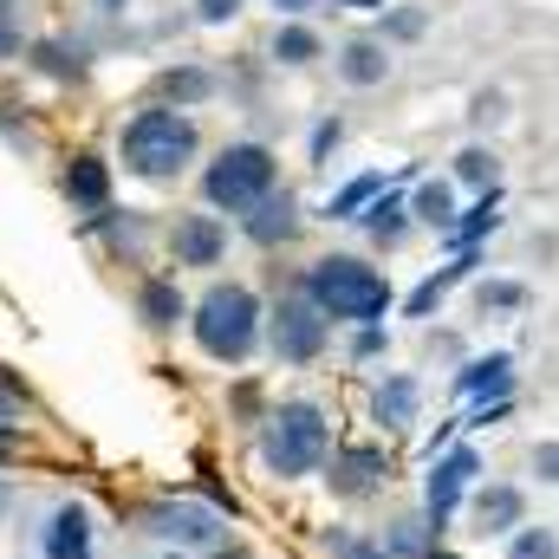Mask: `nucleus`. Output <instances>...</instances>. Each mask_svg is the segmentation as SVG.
Instances as JSON below:
<instances>
[{
    "instance_id": "1",
    "label": "nucleus",
    "mask_w": 559,
    "mask_h": 559,
    "mask_svg": "<svg viewBox=\"0 0 559 559\" xmlns=\"http://www.w3.org/2000/svg\"><path fill=\"white\" fill-rule=\"evenodd\" d=\"M306 299L332 325H378L391 312V280L358 254H325V261L306 267Z\"/></svg>"
},
{
    "instance_id": "2",
    "label": "nucleus",
    "mask_w": 559,
    "mask_h": 559,
    "mask_svg": "<svg viewBox=\"0 0 559 559\" xmlns=\"http://www.w3.org/2000/svg\"><path fill=\"white\" fill-rule=\"evenodd\" d=\"M325 455H332V423H325L319 404L293 397V404H280L274 417L261 423V462H267L274 481H299V475H312Z\"/></svg>"
},
{
    "instance_id": "3",
    "label": "nucleus",
    "mask_w": 559,
    "mask_h": 559,
    "mask_svg": "<svg viewBox=\"0 0 559 559\" xmlns=\"http://www.w3.org/2000/svg\"><path fill=\"white\" fill-rule=\"evenodd\" d=\"M189 332H195V345L215 358V365H241L254 345H261V299L248 293V286H209L202 299H195V319H189Z\"/></svg>"
},
{
    "instance_id": "4",
    "label": "nucleus",
    "mask_w": 559,
    "mask_h": 559,
    "mask_svg": "<svg viewBox=\"0 0 559 559\" xmlns=\"http://www.w3.org/2000/svg\"><path fill=\"white\" fill-rule=\"evenodd\" d=\"M280 182V156L267 143H228L209 169H202V195L228 215H248L254 202H267Z\"/></svg>"
},
{
    "instance_id": "5",
    "label": "nucleus",
    "mask_w": 559,
    "mask_h": 559,
    "mask_svg": "<svg viewBox=\"0 0 559 559\" xmlns=\"http://www.w3.org/2000/svg\"><path fill=\"white\" fill-rule=\"evenodd\" d=\"M189 156H195V124H189V111L156 105V111H138V118L124 124V169H138L150 182L176 176Z\"/></svg>"
},
{
    "instance_id": "6",
    "label": "nucleus",
    "mask_w": 559,
    "mask_h": 559,
    "mask_svg": "<svg viewBox=\"0 0 559 559\" xmlns=\"http://www.w3.org/2000/svg\"><path fill=\"white\" fill-rule=\"evenodd\" d=\"M475 475H481L475 449H442L429 462V475H423V514H429V527H449V514L462 508V495H468Z\"/></svg>"
},
{
    "instance_id": "7",
    "label": "nucleus",
    "mask_w": 559,
    "mask_h": 559,
    "mask_svg": "<svg viewBox=\"0 0 559 559\" xmlns=\"http://www.w3.org/2000/svg\"><path fill=\"white\" fill-rule=\"evenodd\" d=\"M325 332H332V319L299 293V299H280L274 312V352L286 365H312L319 352H325Z\"/></svg>"
},
{
    "instance_id": "8",
    "label": "nucleus",
    "mask_w": 559,
    "mask_h": 559,
    "mask_svg": "<svg viewBox=\"0 0 559 559\" xmlns=\"http://www.w3.org/2000/svg\"><path fill=\"white\" fill-rule=\"evenodd\" d=\"M325 481H332V495L365 501V495H378L391 481V455L378 442H345V449H332V475Z\"/></svg>"
},
{
    "instance_id": "9",
    "label": "nucleus",
    "mask_w": 559,
    "mask_h": 559,
    "mask_svg": "<svg viewBox=\"0 0 559 559\" xmlns=\"http://www.w3.org/2000/svg\"><path fill=\"white\" fill-rule=\"evenodd\" d=\"M150 534L169 540L176 554H182V547H215V540H222V514L202 508V501H156V508H150Z\"/></svg>"
},
{
    "instance_id": "10",
    "label": "nucleus",
    "mask_w": 559,
    "mask_h": 559,
    "mask_svg": "<svg viewBox=\"0 0 559 559\" xmlns=\"http://www.w3.org/2000/svg\"><path fill=\"white\" fill-rule=\"evenodd\" d=\"M92 547H98L92 508H85V501H59V508L39 521V554L33 559H92Z\"/></svg>"
},
{
    "instance_id": "11",
    "label": "nucleus",
    "mask_w": 559,
    "mask_h": 559,
    "mask_svg": "<svg viewBox=\"0 0 559 559\" xmlns=\"http://www.w3.org/2000/svg\"><path fill=\"white\" fill-rule=\"evenodd\" d=\"M169 248H176V267H215L222 248H228V235H222L215 215H182L176 235H169Z\"/></svg>"
},
{
    "instance_id": "12",
    "label": "nucleus",
    "mask_w": 559,
    "mask_h": 559,
    "mask_svg": "<svg viewBox=\"0 0 559 559\" xmlns=\"http://www.w3.org/2000/svg\"><path fill=\"white\" fill-rule=\"evenodd\" d=\"M527 527V495L514 481H488L475 495V534H521Z\"/></svg>"
},
{
    "instance_id": "13",
    "label": "nucleus",
    "mask_w": 559,
    "mask_h": 559,
    "mask_svg": "<svg viewBox=\"0 0 559 559\" xmlns=\"http://www.w3.org/2000/svg\"><path fill=\"white\" fill-rule=\"evenodd\" d=\"M248 235H254L261 248H274V241H293V235H299V209H293V195H286V189L248 209Z\"/></svg>"
},
{
    "instance_id": "14",
    "label": "nucleus",
    "mask_w": 559,
    "mask_h": 559,
    "mask_svg": "<svg viewBox=\"0 0 559 559\" xmlns=\"http://www.w3.org/2000/svg\"><path fill=\"white\" fill-rule=\"evenodd\" d=\"M417 404H423V391H417V378H384L378 384V397H371V417L384 423V429H411L417 423Z\"/></svg>"
},
{
    "instance_id": "15",
    "label": "nucleus",
    "mask_w": 559,
    "mask_h": 559,
    "mask_svg": "<svg viewBox=\"0 0 559 559\" xmlns=\"http://www.w3.org/2000/svg\"><path fill=\"white\" fill-rule=\"evenodd\" d=\"M508 384H514V358H508V352L475 358V365L455 378V391H462V397H508Z\"/></svg>"
},
{
    "instance_id": "16",
    "label": "nucleus",
    "mask_w": 559,
    "mask_h": 559,
    "mask_svg": "<svg viewBox=\"0 0 559 559\" xmlns=\"http://www.w3.org/2000/svg\"><path fill=\"white\" fill-rule=\"evenodd\" d=\"M338 72H345V85H384L391 52H384L378 39H352V46L338 52Z\"/></svg>"
},
{
    "instance_id": "17",
    "label": "nucleus",
    "mask_w": 559,
    "mask_h": 559,
    "mask_svg": "<svg viewBox=\"0 0 559 559\" xmlns=\"http://www.w3.org/2000/svg\"><path fill=\"white\" fill-rule=\"evenodd\" d=\"M66 195H72L79 209H105V195H111V169H105L98 156H72V169H66Z\"/></svg>"
},
{
    "instance_id": "18",
    "label": "nucleus",
    "mask_w": 559,
    "mask_h": 559,
    "mask_svg": "<svg viewBox=\"0 0 559 559\" xmlns=\"http://www.w3.org/2000/svg\"><path fill=\"white\" fill-rule=\"evenodd\" d=\"M138 312L150 332H169L176 319H182V293H176V280H143L138 286Z\"/></svg>"
},
{
    "instance_id": "19",
    "label": "nucleus",
    "mask_w": 559,
    "mask_h": 559,
    "mask_svg": "<svg viewBox=\"0 0 559 559\" xmlns=\"http://www.w3.org/2000/svg\"><path fill=\"white\" fill-rule=\"evenodd\" d=\"M384 554L391 559H429L436 554V527H429V514H404V521H391Z\"/></svg>"
},
{
    "instance_id": "20",
    "label": "nucleus",
    "mask_w": 559,
    "mask_h": 559,
    "mask_svg": "<svg viewBox=\"0 0 559 559\" xmlns=\"http://www.w3.org/2000/svg\"><path fill=\"white\" fill-rule=\"evenodd\" d=\"M404 215H411V202L384 189V195H378V202H371V209H365L358 222H365V235H371V241H384V248H391V241L404 235Z\"/></svg>"
},
{
    "instance_id": "21",
    "label": "nucleus",
    "mask_w": 559,
    "mask_h": 559,
    "mask_svg": "<svg viewBox=\"0 0 559 559\" xmlns=\"http://www.w3.org/2000/svg\"><path fill=\"white\" fill-rule=\"evenodd\" d=\"M378 189H384V176H358V182H345V189L332 195V209H325V215H332V222H358V215L378 202Z\"/></svg>"
},
{
    "instance_id": "22",
    "label": "nucleus",
    "mask_w": 559,
    "mask_h": 559,
    "mask_svg": "<svg viewBox=\"0 0 559 559\" xmlns=\"http://www.w3.org/2000/svg\"><path fill=\"white\" fill-rule=\"evenodd\" d=\"M417 222L423 228H455V189L449 182H423L417 189Z\"/></svg>"
},
{
    "instance_id": "23",
    "label": "nucleus",
    "mask_w": 559,
    "mask_h": 559,
    "mask_svg": "<svg viewBox=\"0 0 559 559\" xmlns=\"http://www.w3.org/2000/svg\"><path fill=\"white\" fill-rule=\"evenodd\" d=\"M274 59L280 66H306V59H319V33H312V26H280L274 33Z\"/></svg>"
},
{
    "instance_id": "24",
    "label": "nucleus",
    "mask_w": 559,
    "mask_h": 559,
    "mask_svg": "<svg viewBox=\"0 0 559 559\" xmlns=\"http://www.w3.org/2000/svg\"><path fill=\"white\" fill-rule=\"evenodd\" d=\"M508 559H559V534L554 527H521V534H508Z\"/></svg>"
},
{
    "instance_id": "25",
    "label": "nucleus",
    "mask_w": 559,
    "mask_h": 559,
    "mask_svg": "<svg viewBox=\"0 0 559 559\" xmlns=\"http://www.w3.org/2000/svg\"><path fill=\"white\" fill-rule=\"evenodd\" d=\"M325 554L332 559H391L384 540H365V534H345V527H325Z\"/></svg>"
},
{
    "instance_id": "26",
    "label": "nucleus",
    "mask_w": 559,
    "mask_h": 559,
    "mask_svg": "<svg viewBox=\"0 0 559 559\" xmlns=\"http://www.w3.org/2000/svg\"><path fill=\"white\" fill-rule=\"evenodd\" d=\"M468 267H475V261H468V254H462V261H455V267H442V274H429V280H423V286H417V293H411V312H417V319H423V312H429V306H436V299H442V293H449V286H455V280L468 274Z\"/></svg>"
},
{
    "instance_id": "27",
    "label": "nucleus",
    "mask_w": 559,
    "mask_h": 559,
    "mask_svg": "<svg viewBox=\"0 0 559 559\" xmlns=\"http://www.w3.org/2000/svg\"><path fill=\"white\" fill-rule=\"evenodd\" d=\"M495 222H501V215H495V189H488V195L468 209V222H455L449 235H455V241H481V235H495Z\"/></svg>"
},
{
    "instance_id": "28",
    "label": "nucleus",
    "mask_w": 559,
    "mask_h": 559,
    "mask_svg": "<svg viewBox=\"0 0 559 559\" xmlns=\"http://www.w3.org/2000/svg\"><path fill=\"white\" fill-rule=\"evenodd\" d=\"M475 299H481V312H521V306H527V286H514V280H488Z\"/></svg>"
},
{
    "instance_id": "29",
    "label": "nucleus",
    "mask_w": 559,
    "mask_h": 559,
    "mask_svg": "<svg viewBox=\"0 0 559 559\" xmlns=\"http://www.w3.org/2000/svg\"><path fill=\"white\" fill-rule=\"evenodd\" d=\"M455 176L475 182V189H495V156H488V150H462V156H455Z\"/></svg>"
},
{
    "instance_id": "30",
    "label": "nucleus",
    "mask_w": 559,
    "mask_h": 559,
    "mask_svg": "<svg viewBox=\"0 0 559 559\" xmlns=\"http://www.w3.org/2000/svg\"><path fill=\"white\" fill-rule=\"evenodd\" d=\"M202 92H209V79H202V72H169V98H176V111H182V105H195Z\"/></svg>"
},
{
    "instance_id": "31",
    "label": "nucleus",
    "mask_w": 559,
    "mask_h": 559,
    "mask_svg": "<svg viewBox=\"0 0 559 559\" xmlns=\"http://www.w3.org/2000/svg\"><path fill=\"white\" fill-rule=\"evenodd\" d=\"M39 66H46L52 79H79V52L66 59V46H39Z\"/></svg>"
},
{
    "instance_id": "32",
    "label": "nucleus",
    "mask_w": 559,
    "mask_h": 559,
    "mask_svg": "<svg viewBox=\"0 0 559 559\" xmlns=\"http://www.w3.org/2000/svg\"><path fill=\"white\" fill-rule=\"evenodd\" d=\"M534 475L559 488V442H540V449H534Z\"/></svg>"
},
{
    "instance_id": "33",
    "label": "nucleus",
    "mask_w": 559,
    "mask_h": 559,
    "mask_svg": "<svg viewBox=\"0 0 559 559\" xmlns=\"http://www.w3.org/2000/svg\"><path fill=\"white\" fill-rule=\"evenodd\" d=\"M195 13H202L209 26H222V20H235V13H241V0H195Z\"/></svg>"
},
{
    "instance_id": "34",
    "label": "nucleus",
    "mask_w": 559,
    "mask_h": 559,
    "mask_svg": "<svg viewBox=\"0 0 559 559\" xmlns=\"http://www.w3.org/2000/svg\"><path fill=\"white\" fill-rule=\"evenodd\" d=\"M352 352H358V358H378V352H384V332H378V325H358V345H352Z\"/></svg>"
},
{
    "instance_id": "35",
    "label": "nucleus",
    "mask_w": 559,
    "mask_h": 559,
    "mask_svg": "<svg viewBox=\"0 0 559 559\" xmlns=\"http://www.w3.org/2000/svg\"><path fill=\"white\" fill-rule=\"evenodd\" d=\"M20 46V26H13V13H7V0H0V52H13Z\"/></svg>"
},
{
    "instance_id": "36",
    "label": "nucleus",
    "mask_w": 559,
    "mask_h": 559,
    "mask_svg": "<svg viewBox=\"0 0 559 559\" xmlns=\"http://www.w3.org/2000/svg\"><path fill=\"white\" fill-rule=\"evenodd\" d=\"M20 455V423H0V462H13Z\"/></svg>"
},
{
    "instance_id": "37",
    "label": "nucleus",
    "mask_w": 559,
    "mask_h": 559,
    "mask_svg": "<svg viewBox=\"0 0 559 559\" xmlns=\"http://www.w3.org/2000/svg\"><path fill=\"white\" fill-rule=\"evenodd\" d=\"M332 143H338V124H319V131H312V156H325Z\"/></svg>"
},
{
    "instance_id": "38",
    "label": "nucleus",
    "mask_w": 559,
    "mask_h": 559,
    "mask_svg": "<svg viewBox=\"0 0 559 559\" xmlns=\"http://www.w3.org/2000/svg\"><path fill=\"white\" fill-rule=\"evenodd\" d=\"M209 559H254V554H248V547H215Z\"/></svg>"
},
{
    "instance_id": "39",
    "label": "nucleus",
    "mask_w": 559,
    "mask_h": 559,
    "mask_svg": "<svg viewBox=\"0 0 559 559\" xmlns=\"http://www.w3.org/2000/svg\"><path fill=\"white\" fill-rule=\"evenodd\" d=\"M280 13H306V7H312V0H274Z\"/></svg>"
},
{
    "instance_id": "40",
    "label": "nucleus",
    "mask_w": 559,
    "mask_h": 559,
    "mask_svg": "<svg viewBox=\"0 0 559 559\" xmlns=\"http://www.w3.org/2000/svg\"><path fill=\"white\" fill-rule=\"evenodd\" d=\"M7 508H13V488H7V481H0V514H7Z\"/></svg>"
},
{
    "instance_id": "41",
    "label": "nucleus",
    "mask_w": 559,
    "mask_h": 559,
    "mask_svg": "<svg viewBox=\"0 0 559 559\" xmlns=\"http://www.w3.org/2000/svg\"><path fill=\"white\" fill-rule=\"evenodd\" d=\"M429 559H462V554H449V547H436V554H429Z\"/></svg>"
},
{
    "instance_id": "42",
    "label": "nucleus",
    "mask_w": 559,
    "mask_h": 559,
    "mask_svg": "<svg viewBox=\"0 0 559 559\" xmlns=\"http://www.w3.org/2000/svg\"><path fill=\"white\" fill-rule=\"evenodd\" d=\"M98 7H105V13H118V7H124V0H98Z\"/></svg>"
},
{
    "instance_id": "43",
    "label": "nucleus",
    "mask_w": 559,
    "mask_h": 559,
    "mask_svg": "<svg viewBox=\"0 0 559 559\" xmlns=\"http://www.w3.org/2000/svg\"><path fill=\"white\" fill-rule=\"evenodd\" d=\"M352 7H378V0H352Z\"/></svg>"
},
{
    "instance_id": "44",
    "label": "nucleus",
    "mask_w": 559,
    "mask_h": 559,
    "mask_svg": "<svg viewBox=\"0 0 559 559\" xmlns=\"http://www.w3.org/2000/svg\"><path fill=\"white\" fill-rule=\"evenodd\" d=\"M163 559H182V554H176V547H169V554H163Z\"/></svg>"
}]
</instances>
